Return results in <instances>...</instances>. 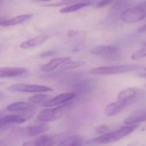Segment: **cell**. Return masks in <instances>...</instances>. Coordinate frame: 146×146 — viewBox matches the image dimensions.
<instances>
[{"label": "cell", "mask_w": 146, "mask_h": 146, "mask_svg": "<svg viewBox=\"0 0 146 146\" xmlns=\"http://www.w3.org/2000/svg\"><path fill=\"white\" fill-rule=\"evenodd\" d=\"M132 104V101L129 100H120L118 99L115 102L109 104L105 109H104V115L107 116H113L119 113H121L122 110H124L127 107H128Z\"/></svg>", "instance_id": "cell-9"}, {"label": "cell", "mask_w": 146, "mask_h": 146, "mask_svg": "<svg viewBox=\"0 0 146 146\" xmlns=\"http://www.w3.org/2000/svg\"><path fill=\"white\" fill-rule=\"evenodd\" d=\"M92 54L95 56H99L104 58L114 59L118 58L120 56V48L115 45H99L92 50Z\"/></svg>", "instance_id": "cell-6"}, {"label": "cell", "mask_w": 146, "mask_h": 146, "mask_svg": "<svg viewBox=\"0 0 146 146\" xmlns=\"http://www.w3.org/2000/svg\"><path fill=\"white\" fill-rule=\"evenodd\" d=\"M110 131V127L106 125H101L95 129V133L98 134H103Z\"/></svg>", "instance_id": "cell-25"}, {"label": "cell", "mask_w": 146, "mask_h": 146, "mask_svg": "<svg viewBox=\"0 0 146 146\" xmlns=\"http://www.w3.org/2000/svg\"><path fill=\"white\" fill-rule=\"evenodd\" d=\"M145 70V67L140 64H121L112 66H103L93 68L90 69V73L95 75H110V74H121L131 73L134 71Z\"/></svg>", "instance_id": "cell-2"}, {"label": "cell", "mask_w": 146, "mask_h": 146, "mask_svg": "<svg viewBox=\"0 0 146 146\" xmlns=\"http://www.w3.org/2000/svg\"><path fill=\"white\" fill-rule=\"evenodd\" d=\"M34 110V104L29 102H15L6 107V110L9 112H29Z\"/></svg>", "instance_id": "cell-13"}, {"label": "cell", "mask_w": 146, "mask_h": 146, "mask_svg": "<svg viewBox=\"0 0 146 146\" xmlns=\"http://www.w3.org/2000/svg\"><path fill=\"white\" fill-rule=\"evenodd\" d=\"M71 60V57L69 56H66V57H56L52 59L51 61H50L49 62L45 63V64H42L39 68L44 71V72H50L53 71L55 69H56L58 67H60L61 65H62L63 63L68 62Z\"/></svg>", "instance_id": "cell-14"}, {"label": "cell", "mask_w": 146, "mask_h": 146, "mask_svg": "<svg viewBox=\"0 0 146 146\" xmlns=\"http://www.w3.org/2000/svg\"><path fill=\"white\" fill-rule=\"evenodd\" d=\"M139 124L136 125H125L121 128L112 131L107 132L105 133L100 134V136L92 139L86 142V144H92V145H102V144H110L116 141L121 140V139L128 136L129 134L133 133L138 127Z\"/></svg>", "instance_id": "cell-1"}, {"label": "cell", "mask_w": 146, "mask_h": 146, "mask_svg": "<svg viewBox=\"0 0 146 146\" xmlns=\"http://www.w3.org/2000/svg\"><path fill=\"white\" fill-rule=\"evenodd\" d=\"M38 1H42V2H49V1H51V0H38Z\"/></svg>", "instance_id": "cell-32"}, {"label": "cell", "mask_w": 146, "mask_h": 146, "mask_svg": "<svg viewBox=\"0 0 146 146\" xmlns=\"http://www.w3.org/2000/svg\"><path fill=\"white\" fill-rule=\"evenodd\" d=\"M145 25H143L141 27L139 28V33H144V32H145Z\"/></svg>", "instance_id": "cell-30"}, {"label": "cell", "mask_w": 146, "mask_h": 146, "mask_svg": "<svg viewBox=\"0 0 146 146\" xmlns=\"http://www.w3.org/2000/svg\"><path fill=\"white\" fill-rule=\"evenodd\" d=\"M68 135V134L64 133H58V134H51V135H41L38 137L36 139H34V141H33V145L40 146L57 145Z\"/></svg>", "instance_id": "cell-7"}, {"label": "cell", "mask_w": 146, "mask_h": 146, "mask_svg": "<svg viewBox=\"0 0 146 146\" xmlns=\"http://www.w3.org/2000/svg\"><path fill=\"white\" fill-rule=\"evenodd\" d=\"M73 106V103L69 102L67 104L53 106V107H48L45 110H43L39 112V114L37 116V120L40 122H52L59 118H61L65 112H67L71 107Z\"/></svg>", "instance_id": "cell-3"}, {"label": "cell", "mask_w": 146, "mask_h": 146, "mask_svg": "<svg viewBox=\"0 0 146 146\" xmlns=\"http://www.w3.org/2000/svg\"><path fill=\"white\" fill-rule=\"evenodd\" d=\"M12 125L10 124H8V123H5L3 122L1 119H0V135L3 134V133H4L5 131H7L9 128H10Z\"/></svg>", "instance_id": "cell-26"}, {"label": "cell", "mask_w": 146, "mask_h": 146, "mask_svg": "<svg viewBox=\"0 0 146 146\" xmlns=\"http://www.w3.org/2000/svg\"><path fill=\"white\" fill-rule=\"evenodd\" d=\"M50 98V96L44 94L43 92L36 93L35 95L30 97L28 98V102L34 104V105H39V106H44V104Z\"/></svg>", "instance_id": "cell-21"}, {"label": "cell", "mask_w": 146, "mask_h": 146, "mask_svg": "<svg viewBox=\"0 0 146 146\" xmlns=\"http://www.w3.org/2000/svg\"><path fill=\"white\" fill-rule=\"evenodd\" d=\"M94 3V2H83V3H72V4H68V6L61 9L59 10V12L61 14H68V13H72V12H75L78 11L83 8L86 7H89L91 5H92Z\"/></svg>", "instance_id": "cell-18"}, {"label": "cell", "mask_w": 146, "mask_h": 146, "mask_svg": "<svg viewBox=\"0 0 146 146\" xmlns=\"http://www.w3.org/2000/svg\"><path fill=\"white\" fill-rule=\"evenodd\" d=\"M84 144H86V143L80 136L68 135L62 141H60L57 145H81Z\"/></svg>", "instance_id": "cell-19"}, {"label": "cell", "mask_w": 146, "mask_h": 146, "mask_svg": "<svg viewBox=\"0 0 146 146\" xmlns=\"http://www.w3.org/2000/svg\"><path fill=\"white\" fill-rule=\"evenodd\" d=\"M33 16V15H32V14H23V15H16L11 19H8V20L3 19V20L0 21V27H12V26L20 25V24L25 23L26 21L32 19Z\"/></svg>", "instance_id": "cell-11"}, {"label": "cell", "mask_w": 146, "mask_h": 146, "mask_svg": "<svg viewBox=\"0 0 146 146\" xmlns=\"http://www.w3.org/2000/svg\"><path fill=\"white\" fill-rule=\"evenodd\" d=\"M83 2H94V0H61L57 3H48L44 4V6L45 7H60L63 5H68L75 3H83Z\"/></svg>", "instance_id": "cell-22"}, {"label": "cell", "mask_w": 146, "mask_h": 146, "mask_svg": "<svg viewBox=\"0 0 146 146\" xmlns=\"http://www.w3.org/2000/svg\"><path fill=\"white\" fill-rule=\"evenodd\" d=\"M86 62L84 61H73L70 60L65 63H63L62 65H61L62 69H74L82 66H85Z\"/></svg>", "instance_id": "cell-23"}, {"label": "cell", "mask_w": 146, "mask_h": 146, "mask_svg": "<svg viewBox=\"0 0 146 146\" xmlns=\"http://www.w3.org/2000/svg\"><path fill=\"white\" fill-rule=\"evenodd\" d=\"M11 92H25V93H39V92H53L54 90L51 87L41 85H33V84H15L9 86L6 88Z\"/></svg>", "instance_id": "cell-5"}, {"label": "cell", "mask_w": 146, "mask_h": 146, "mask_svg": "<svg viewBox=\"0 0 146 146\" xmlns=\"http://www.w3.org/2000/svg\"><path fill=\"white\" fill-rule=\"evenodd\" d=\"M2 20H3V19L2 17H0V21H2Z\"/></svg>", "instance_id": "cell-34"}, {"label": "cell", "mask_w": 146, "mask_h": 146, "mask_svg": "<svg viewBox=\"0 0 146 146\" xmlns=\"http://www.w3.org/2000/svg\"><path fill=\"white\" fill-rule=\"evenodd\" d=\"M3 93L0 92V100H1L2 98H3Z\"/></svg>", "instance_id": "cell-31"}, {"label": "cell", "mask_w": 146, "mask_h": 146, "mask_svg": "<svg viewBox=\"0 0 146 146\" xmlns=\"http://www.w3.org/2000/svg\"><path fill=\"white\" fill-rule=\"evenodd\" d=\"M49 38V37L47 36H38V37H34L33 38H30L28 40H26L22 43L20 44V48L21 49H32V48H35V47H38L40 45H42L43 44H44L47 39Z\"/></svg>", "instance_id": "cell-16"}, {"label": "cell", "mask_w": 146, "mask_h": 146, "mask_svg": "<svg viewBox=\"0 0 146 146\" xmlns=\"http://www.w3.org/2000/svg\"><path fill=\"white\" fill-rule=\"evenodd\" d=\"M76 34H78V32H77V31H75V30H68V32L67 33L68 37H70V38L74 37Z\"/></svg>", "instance_id": "cell-29"}, {"label": "cell", "mask_w": 146, "mask_h": 146, "mask_svg": "<svg viewBox=\"0 0 146 146\" xmlns=\"http://www.w3.org/2000/svg\"><path fill=\"white\" fill-rule=\"evenodd\" d=\"M55 54H56V51H54V50H46L44 52H42L39 55V57H48V56H51Z\"/></svg>", "instance_id": "cell-28"}, {"label": "cell", "mask_w": 146, "mask_h": 146, "mask_svg": "<svg viewBox=\"0 0 146 146\" xmlns=\"http://www.w3.org/2000/svg\"><path fill=\"white\" fill-rule=\"evenodd\" d=\"M27 69L19 67H3L0 68V78H13L25 74Z\"/></svg>", "instance_id": "cell-12"}, {"label": "cell", "mask_w": 146, "mask_h": 146, "mask_svg": "<svg viewBox=\"0 0 146 146\" xmlns=\"http://www.w3.org/2000/svg\"><path fill=\"white\" fill-rule=\"evenodd\" d=\"M76 96H77L76 92H64L53 98L50 97V98L44 104L43 107H53V106L67 104L71 102L73 99H74Z\"/></svg>", "instance_id": "cell-10"}, {"label": "cell", "mask_w": 146, "mask_h": 146, "mask_svg": "<svg viewBox=\"0 0 146 146\" xmlns=\"http://www.w3.org/2000/svg\"><path fill=\"white\" fill-rule=\"evenodd\" d=\"M29 116H21L18 115H4L1 116L0 119L8 124L14 125V124H22L25 121H27Z\"/></svg>", "instance_id": "cell-20"}, {"label": "cell", "mask_w": 146, "mask_h": 146, "mask_svg": "<svg viewBox=\"0 0 146 146\" xmlns=\"http://www.w3.org/2000/svg\"><path fill=\"white\" fill-rule=\"evenodd\" d=\"M2 85H3V82H0V86H1Z\"/></svg>", "instance_id": "cell-33"}, {"label": "cell", "mask_w": 146, "mask_h": 146, "mask_svg": "<svg viewBox=\"0 0 146 146\" xmlns=\"http://www.w3.org/2000/svg\"><path fill=\"white\" fill-rule=\"evenodd\" d=\"M49 129H50V126L46 124L45 122H43L42 124H39V125L26 127L21 130L20 133L23 137L33 138V137H36V136H38L40 134L46 133Z\"/></svg>", "instance_id": "cell-8"}, {"label": "cell", "mask_w": 146, "mask_h": 146, "mask_svg": "<svg viewBox=\"0 0 146 146\" xmlns=\"http://www.w3.org/2000/svg\"><path fill=\"white\" fill-rule=\"evenodd\" d=\"M141 92V90L136 87H129L126 88L119 92L117 95V98L120 100H129V101H133L139 94Z\"/></svg>", "instance_id": "cell-17"}, {"label": "cell", "mask_w": 146, "mask_h": 146, "mask_svg": "<svg viewBox=\"0 0 146 146\" xmlns=\"http://www.w3.org/2000/svg\"><path fill=\"white\" fill-rule=\"evenodd\" d=\"M145 2L137 7L128 8L123 10L121 14V20L127 24L139 22L145 18Z\"/></svg>", "instance_id": "cell-4"}, {"label": "cell", "mask_w": 146, "mask_h": 146, "mask_svg": "<svg viewBox=\"0 0 146 146\" xmlns=\"http://www.w3.org/2000/svg\"><path fill=\"white\" fill-rule=\"evenodd\" d=\"M114 0H100L97 3V7L98 8H102V7H104V6H107L109 5L110 3H111Z\"/></svg>", "instance_id": "cell-27"}, {"label": "cell", "mask_w": 146, "mask_h": 146, "mask_svg": "<svg viewBox=\"0 0 146 146\" xmlns=\"http://www.w3.org/2000/svg\"><path fill=\"white\" fill-rule=\"evenodd\" d=\"M146 56V48L145 46L142 47L141 49H139V50H137L134 54H133L131 56L132 60H139L141 58H145Z\"/></svg>", "instance_id": "cell-24"}, {"label": "cell", "mask_w": 146, "mask_h": 146, "mask_svg": "<svg viewBox=\"0 0 146 146\" xmlns=\"http://www.w3.org/2000/svg\"><path fill=\"white\" fill-rule=\"evenodd\" d=\"M145 110H137L132 113L124 120L125 125H136L145 121Z\"/></svg>", "instance_id": "cell-15"}]
</instances>
